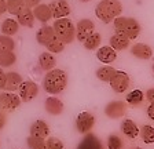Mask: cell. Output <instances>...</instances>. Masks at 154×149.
<instances>
[{
  "mask_svg": "<svg viewBox=\"0 0 154 149\" xmlns=\"http://www.w3.org/2000/svg\"><path fill=\"white\" fill-rule=\"evenodd\" d=\"M131 54L139 59H150L153 55V50L149 44L144 43H136L131 47Z\"/></svg>",
  "mask_w": 154,
  "mask_h": 149,
  "instance_id": "cell-17",
  "label": "cell"
},
{
  "mask_svg": "<svg viewBox=\"0 0 154 149\" xmlns=\"http://www.w3.org/2000/svg\"><path fill=\"white\" fill-rule=\"evenodd\" d=\"M129 42H131V40H129L127 36L116 32L114 35L110 37V47L114 49L116 51H122V50L129 47Z\"/></svg>",
  "mask_w": 154,
  "mask_h": 149,
  "instance_id": "cell-20",
  "label": "cell"
},
{
  "mask_svg": "<svg viewBox=\"0 0 154 149\" xmlns=\"http://www.w3.org/2000/svg\"><path fill=\"white\" fill-rule=\"evenodd\" d=\"M40 2H42V0H23V3H25V6L28 7V8L36 7L37 4H40Z\"/></svg>",
  "mask_w": 154,
  "mask_h": 149,
  "instance_id": "cell-36",
  "label": "cell"
},
{
  "mask_svg": "<svg viewBox=\"0 0 154 149\" xmlns=\"http://www.w3.org/2000/svg\"><path fill=\"white\" fill-rule=\"evenodd\" d=\"M4 81H6V73H4L3 69H0V90H3Z\"/></svg>",
  "mask_w": 154,
  "mask_h": 149,
  "instance_id": "cell-40",
  "label": "cell"
},
{
  "mask_svg": "<svg viewBox=\"0 0 154 149\" xmlns=\"http://www.w3.org/2000/svg\"><path fill=\"white\" fill-rule=\"evenodd\" d=\"M25 8L26 6L23 3V0H7V11L13 15H18Z\"/></svg>",
  "mask_w": 154,
  "mask_h": 149,
  "instance_id": "cell-28",
  "label": "cell"
},
{
  "mask_svg": "<svg viewBox=\"0 0 154 149\" xmlns=\"http://www.w3.org/2000/svg\"><path fill=\"white\" fill-rule=\"evenodd\" d=\"M18 24L22 26H26V28H33V24H35V14H33L32 8H28L26 7L25 10H22L18 14Z\"/></svg>",
  "mask_w": 154,
  "mask_h": 149,
  "instance_id": "cell-22",
  "label": "cell"
},
{
  "mask_svg": "<svg viewBox=\"0 0 154 149\" xmlns=\"http://www.w3.org/2000/svg\"><path fill=\"white\" fill-rule=\"evenodd\" d=\"M18 91H19L18 95L22 102H30L38 95V86L32 80H26L21 83Z\"/></svg>",
  "mask_w": 154,
  "mask_h": 149,
  "instance_id": "cell-6",
  "label": "cell"
},
{
  "mask_svg": "<svg viewBox=\"0 0 154 149\" xmlns=\"http://www.w3.org/2000/svg\"><path fill=\"white\" fill-rule=\"evenodd\" d=\"M127 112V104L122 101H112L106 105L105 115L110 119H120Z\"/></svg>",
  "mask_w": 154,
  "mask_h": 149,
  "instance_id": "cell-10",
  "label": "cell"
},
{
  "mask_svg": "<svg viewBox=\"0 0 154 149\" xmlns=\"http://www.w3.org/2000/svg\"><path fill=\"white\" fill-rule=\"evenodd\" d=\"M26 144H28L29 149H45V139L44 138L29 135L28 138H26Z\"/></svg>",
  "mask_w": 154,
  "mask_h": 149,
  "instance_id": "cell-32",
  "label": "cell"
},
{
  "mask_svg": "<svg viewBox=\"0 0 154 149\" xmlns=\"http://www.w3.org/2000/svg\"><path fill=\"white\" fill-rule=\"evenodd\" d=\"M55 65H57V59H55V57L51 52L45 51L40 54V57H38V66L43 71H45V72L51 71V69L55 68Z\"/></svg>",
  "mask_w": 154,
  "mask_h": 149,
  "instance_id": "cell-21",
  "label": "cell"
},
{
  "mask_svg": "<svg viewBox=\"0 0 154 149\" xmlns=\"http://www.w3.org/2000/svg\"><path fill=\"white\" fill-rule=\"evenodd\" d=\"M95 124V116L90 112H81L76 119V128L80 134H87Z\"/></svg>",
  "mask_w": 154,
  "mask_h": 149,
  "instance_id": "cell-8",
  "label": "cell"
},
{
  "mask_svg": "<svg viewBox=\"0 0 154 149\" xmlns=\"http://www.w3.org/2000/svg\"><path fill=\"white\" fill-rule=\"evenodd\" d=\"M45 49L48 50V52H51V54H58V52H62L65 50V44L59 39H55V40H52Z\"/></svg>",
  "mask_w": 154,
  "mask_h": 149,
  "instance_id": "cell-33",
  "label": "cell"
},
{
  "mask_svg": "<svg viewBox=\"0 0 154 149\" xmlns=\"http://www.w3.org/2000/svg\"><path fill=\"white\" fill-rule=\"evenodd\" d=\"M96 58L105 65L112 64L117 58V51L114 49H112L110 46H103V47H99L98 51H96Z\"/></svg>",
  "mask_w": 154,
  "mask_h": 149,
  "instance_id": "cell-15",
  "label": "cell"
},
{
  "mask_svg": "<svg viewBox=\"0 0 154 149\" xmlns=\"http://www.w3.org/2000/svg\"><path fill=\"white\" fill-rule=\"evenodd\" d=\"M7 11V0H0V15Z\"/></svg>",
  "mask_w": 154,
  "mask_h": 149,
  "instance_id": "cell-39",
  "label": "cell"
},
{
  "mask_svg": "<svg viewBox=\"0 0 154 149\" xmlns=\"http://www.w3.org/2000/svg\"><path fill=\"white\" fill-rule=\"evenodd\" d=\"M122 146H124L122 139L120 138L119 135L112 134V135L107 138V148L109 149H122Z\"/></svg>",
  "mask_w": 154,
  "mask_h": 149,
  "instance_id": "cell-35",
  "label": "cell"
},
{
  "mask_svg": "<svg viewBox=\"0 0 154 149\" xmlns=\"http://www.w3.org/2000/svg\"><path fill=\"white\" fill-rule=\"evenodd\" d=\"M30 135L38 137V138H47L50 135V127L44 120H36L30 126Z\"/></svg>",
  "mask_w": 154,
  "mask_h": 149,
  "instance_id": "cell-19",
  "label": "cell"
},
{
  "mask_svg": "<svg viewBox=\"0 0 154 149\" xmlns=\"http://www.w3.org/2000/svg\"><path fill=\"white\" fill-rule=\"evenodd\" d=\"M21 102L22 101L19 95L14 94L11 91L0 93V110L2 112H13V110L18 109Z\"/></svg>",
  "mask_w": 154,
  "mask_h": 149,
  "instance_id": "cell-5",
  "label": "cell"
},
{
  "mask_svg": "<svg viewBox=\"0 0 154 149\" xmlns=\"http://www.w3.org/2000/svg\"><path fill=\"white\" fill-rule=\"evenodd\" d=\"M50 8H51L52 17H54L55 20H58V18H65V17H67L72 13L70 4L67 3L66 0H54V2L50 4Z\"/></svg>",
  "mask_w": 154,
  "mask_h": 149,
  "instance_id": "cell-11",
  "label": "cell"
},
{
  "mask_svg": "<svg viewBox=\"0 0 154 149\" xmlns=\"http://www.w3.org/2000/svg\"><path fill=\"white\" fill-rule=\"evenodd\" d=\"M122 13V4L119 0H100L95 8L96 17L103 24H110Z\"/></svg>",
  "mask_w": 154,
  "mask_h": 149,
  "instance_id": "cell-2",
  "label": "cell"
},
{
  "mask_svg": "<svg viewBox=\"0 0 154 149\" xmlns=\"http://www.w3.org/2000/svg\"><path fill=\"white\" fill-rule=\"evenodd\" d=\"M33 14H35V18L37 21H40V22L43 24H47L48 21L52 18V13H51V8H50V6L48 4H37L36 7H33L32 8Z\"/></svg>",
  "mask_w": 154,
  "mask_h": 149,
  "instance_id": "cell-18",
  "label": "cell"
},
{
  "mask_svg": "<svg viewBox=\"0 0 154 149\" xmlns=\"http://www.w3.org/2000/svg\"><path fill=\"white\" fill-rule=\"evenodd\" d=\"M45 149H63V144L57 137H47L45 138Z\"/></svg>",
  "mask_w": 154,
  "mask_h": 149,
  "instance_id": "cell-34",
  "label": "cell"
},
{
  "mask_svg": "<svg viewBox=\"0 0 154 149\" xmlns=\"http://www.w3.org/2000/svg\"><path fill=\"white\" fill-rule=\"evenodd\" d=\"M139 137L144 144H154V127L143 126L139 130Z\"/></svg>",
  "mask_w": 154,
  "mask_h": 149,
  "instance_id": "cell-29",
  "label": "cell"
},
{
  "mask_svg": "<svg viewBox=\"0 0 154 149\" xmlns=\"http://www.w3.org/2000/svg\"><path fill=\"white\" fill-rule=\"evenodd\" d=\"M110 87L116 93H124L128 90L129 87V76L128 73H125L122 71H116V73L113 74V78L110 79Z\"/></svg>",
  "mask_w": 154,
  "mask_h": 149,
  "instance_id": "cell-7",
  "label": "cell"
},
{
  "mask_svg": "<svg viewBox=\"0 0 154 149\" xmlns=\"http://www.w3.org/2000/svg\"><path fill=\"white\" fill-rule=\"evenodd\" d=\"M80 2H83V3H88V2H91V0H80Z\"/></svg>",
  "mask_w": 154,
  "mask_h": 149,
  "instance_id": "cell-42",
  "label": "cell"
},
{
  "mask_svg": "<svg viewBox=\"0 0 154 149\" xmlns=\"http://www.w3.org/2000/svg\"><path fill=\"white\" fill-rule=\"evenodd\" d=\"M146 98H147V101L150 104H154V87L149 88V90L146 91Z\"/></svg>",
  "mask_w": 154,
  "mask_h": 149,
  "instance_id": "cell-37",
  "label": "cell"
},
{
  "mask_svg": "<svg viewBox=\"0 0 154 149\" xmlns=\"http://www.w3.org/2000/svg\"><path fill=\"white\" fill-rule=\"evenodd\" d=\"M147 116L154 122V104H150V106L147 108Z\"/></svg>",
  "mask_w": 154,
  "mask_h": 149,
  "instance_id": "cell-41",
  "label": "cell"
},
{
  "mask_svg": "<svg viewBox=\"0 0 154 149\" xmlns=\"http://www.w3.org/2000/svg\"><path fill=\"white\" fill-rule=\"evenodd\" d=\"M44 108L47 110V113L52 115V116H58V115H62L63 112V102H62L59 98L57 97H50L45 100Z\"/></svg>",
  "mask_w": 154,
  "mask_h": 149,
  "instance_id": "cell-16",
  "label": "cell"
},
{
  "mask_svg": "<svg viewBox=\"0 0 154 149\" xmlns=\"http://www.w3.org/2000/svg\"><path fill=\"white\" fill-rule=\"evenodd\" d=\"M7 123V116H6V112H2L0 110V130L3 128Z\"/></svg>",
  "mask_w": 154,
  "mask_h": 149,
  "instance_id": "cell-38",
  "label": "cell"
},
{
  "mask_svg": "<svg viewBox=\"0 0 154 149\" xmlns=\"http://www.w3.org/2000/svg\"><path fill=\"white\" fill-rule=\"evenodd\" d=\"M15 50V42L11 36L2 35L0 36V51H14Z\"/></svg>",
  "mask_w": 154,
  "mask_h": 149,
  "instance_id": "cell-30",
  "label": "cell"
},
{
  "mask_svg": "<svg viewBox=\"0 0 154 149\" xmlns=\"http://www.w3.org/2000/svg\"><path fill=\"white\" fill-rule=\"evenodd\" d=\"M19 24L18 21L13 20V18H7L2 22V33L6 36H14L17 32H18Z\"/></svg>",
  "mask_w": 154,
  "mask_h": 149,
  "instance_id": "cell-24",
  "label": "cell"
},
{
  "mask_svg": "<svg viewBox=\"0 0 154 149\" xmlns=\"http://www.w3.org/2000/svg\"><path fill=\"white\" fill-rule=\"evenodd\" d=\"M76 149H105L100 142V139L92 133L84 134L83 139H81Z\"/></svg>",
  "mask_w": 154,
  "mask_h": 149,
  "instance_id": "cell-13",
  "label": "cell"
},
{
  "mask_svg": "<svg viewBox=\"0 0 154 149\" xmlns=\"http://www.w3.org/2000/svg\"><path fill=\"white\" fill-rule=\"evenodd\" d=\"M100 43H102V36H100V33L94 32L84 40L83 44H84V49H87V50H96L100 46Z\"/></svg>",
  "mask_w": 154,
  "mask_h": 149,
  "instance_id": "cell-25",
  "label": "cell"
},
{
  "mask_svg": "<svg viewBox=\"0 0 154 149\" xmlns=\"http://www.w3.org/2000/svg\"><path fill=\"white\" fill-rule=\"evenodd\" d=\"M52 28L55 30L57 39H59L63 44H70L76 39V26L67 17L55 20Z\"/></svg>",
  "mask_w": 154,
  "mask_h": 149,
  "instance_id": "cell-3",
  "label": "cell"
},
{
  "mask_svg": "<svg viewBox=\"0 0 154 149\" xmlns=\"http://www.w3.org/2000/svg\"><path fill=\"white\" fill-rule=\"evenodd\" d=\"M134 149H139V148H134Z\"/></svg>",
  "mask_w": 154,
  "mask_h": 149,
  "instance_id": "cell-44",
  "label": "cell"
},
{
  "mask_svg": "<svg viewBox=\"0 0 154 149\" xmlns=\"http://www.w3.org/2000/svg\"><path fill=\"white\" fill-rule=\"evenodd\" d=\"M117 69H114L113 66H109V65H105L102 68H99L96 71V78L99 79L100 81H110V79L113 78V74L116 73Z\"/></svg>",
  "mask_w": 154,
  "mask_h": 149,
  "instance_id": "cell-27",
  "label": "cell"
},
{
  "mask_svg": "<svg viewBox=\"0 0 154 149\" xmlns=\"http://www.w3.org/2000/svg\"><path fill=\"white\" fill-rule=\"evenodd\" d=\"M23 81L22 76L17 72H8L6 73V81L3 86V91H17Z\"/></svg>",
  "mask_w": 154,
  "mask_h": 149,
  "instance_id": "cell-14",
  "label": "cell"
},
{
  "mask_svg": "<svg viewBox=\"0 0 154 149\" xmlns=\"http://www.w3.org/2000/svg\"><path fill=\"white\" fill-rule=\"evenodd\" d=\"M143 98L144 95L140 90H134L127 95V102L129 105H132V106H136V105H140L143 102Z\"/></svg>",
  "mask_w": 154,
  "mask_h": 149,
  "instance_id": "cell-31",
  "label": "cell"
},
{
  "mask_svg": "<svg viewBox=\"0 0 154 149\" xmlns=\"http://www.w3.org/2000/svg\"><path fill=\"white\" fill-rule=\"evenodd\" d=\"M95 32V25L91 20L88 18H84V20H80L76 25V39L79 42L83 43L84 40L91 35V33Z\"/></svg>",
  "mask_w": 154,
  "mask_h": 149,
  "instance_id": "cell-9",
  "label": "cell"
},
{
  "mask_svg": "<svg viewBox=\"0 0 154 149\" xmlns=\"http://www.w3.org/2000/svg\"><path fill=\"white\" fill-rule=\"evenodd\" d=\"M114 29L117 33L127 36L129 40L136 39L140 33V25L135 18H127V17H117L114 21Z\"/></svg>",
  "mask_w": 154,
  "mask_h": 149,
  "instance_id": "cell-4",
  "label": "cell"
},
{
  "mask_svg": "<svg viewBox=\"0 0 154 149\" xmlns=\"http://www.w3.org/2000/svg\"><path fill=\"white\" fill-rule=\"evenodd\" d=\"M55 39H57V35H55V30L52 26L45 25V26H43V28H40V29L37 30V33H36V40H37V43L44 46V47H47V46Z\"/></svg>",
  "mask_w": 154,
  "mask_h": 149,
  "instance_id": "cell-12",
  "label": "cell"
},
{
  "mask_svg": "<svg viewBox=\"0 0 154 149\" xmlns=\"http://www.w3.org/2000/svg\"><path fill=\"white\" fill-rule=\"evenodd\" d=\"M153 72H154V64H153Z\"/></svg>",
  "mask_w": 154,
  "mask_h": 149,
  "instance_id": "cell-43",
  "label": "cell"
},
{
  "mask_svg": "<svg viewBox=\"0 0 154 149\" xmlns=\"http://www.w3.org/2000/svg\"><path fill=\"white\" fill-rule=\"evenodd\" d=\"M67 86V74L62 69H51L48 71L43 80V88L45 93L51 95L59 94Z\"/></svg>",
  "mask_w": 154,
  "mask_h": 149,
  "instance_id": "cell-1",
  "label": "cell"
},
{
  "mask_svg": "<svg viewBox=\"0 0 154 149\" xmlns=\"http://www.w3.org/2000/svg\"><path fill=\"white\" fill-rule=\"evenodd\" d=\"M17 62L14 51H0V68H10Z\"/></svg>",
  "mask_w": 154,
  "mask_h": 149,
  "instance_id": "cell-26",
  "label": "cell"
},
{
  "mask_svg": "<svg viewBox=\"0 0 154 149\" xmlns=\"http://www.w3.org/2000/svg\"><path fill=\"white\" fill-rule=\"evenodd\" d=\"M121 131L124 135H127L128 138H136L139 135V127L136 126L134 120L125 119L121 123Z\"/></svg>",
  "mask_w": 154,
  "mask_h": 149,
  "instance_id": "cell-23",
  "label": "cell"
}]
</instances>
